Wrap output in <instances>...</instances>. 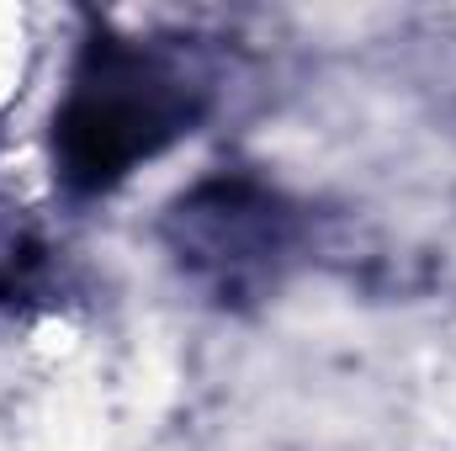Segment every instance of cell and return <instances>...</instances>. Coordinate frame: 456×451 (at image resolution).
<instances>
[{"mask_svg": "<svg viewBox=\"0 0 456 451\" xmlns=\"http://www.w3.org/2000/svg\"><path fill=\"white\" fill-rule=\"evenodd\" d=\"M197 86L154 48L96 32L75 64L69 96L53 112V165L69 192H112L154 160L165 144L191 133Z\"/></svg>", "mask_w": 456, "mask_h": 451, "instance_id": "cell-1", "label": "cell"}, {"mask_svg": "<svg viewBox=\"0 0 456 451\" xmlns=\"http://www.w3.org/2000/svg\"><path fill=\"white\" fill-rule=\"evenodd\" d=\"M292 208L255 176H213L165 213V244L175 266L218 303L265 292L292 250Z\"/></svg>", "mask_w": 456, "mask_h": 451, "instance_id": "cell-2", "label": "cell"}]
</instances>
